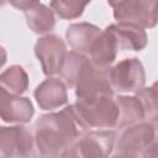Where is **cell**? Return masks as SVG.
<instances>
[{
    "label": "cell",
    "mask_w": 158,
    "mask_h": 158,
    "mask_svg": "<svg viewBox=\"0 0 158 158\" xmlns=\"http://www.w3.org/2000/svg\"><path fill=\"white\" fill-rule=\"evenodd\" d=\"M72 105L60 111L40 116L33 127V142L37 153L46 158L65 157L79 136Z\"/></svg>",
    "instance_id": "1"
},
{
    "label": "cell",
    "mask_w": 158,
    "mask_h": 158,
    "mask_svg": "<svg viewBox=\"0 0 158 158\" xmlns=\"http://www.w3.org/2000/svg\"><path fill=\"white\" fill-rule=\"evenodd\" d=\"M72 109L78 126L84 130H111L117 126L118 107L114 95L77 99Z\"/></svg>",
    "instance_id": "2"
},
{
    "label": "cell",
    "mask_w": 158,
    "mask_h": 158,
    "mask_svg": "<svg viewBox=\"0 0 158 158\" xmlns=\"http://www.w3.org/2000/svg\"><path fill=\"white\" fill-rule=\"evenodd\" d=\"M157 123L149 121L137 122L121 132L114 147L115 157L146 158L157 156Z\"/></svg>",
    "instance_id": "3"
},
{
    "label": "cell",
    "mask_w": 158,
    "mask_h": 158,
    "mask_svg": "<svg viewBox=\"0 0 158 158\" xmlns=\"http://www.w3.org/2000/svg\"><path fill=\"white\" fill-rule=\"evenodd\" d=\"M116 132L111 130H89L79 135L65 157L104 158L112 154Z\"/></svg>",
    "instance_id": "4"
},
{
    "label": "cell",
    "mask_w": 158,
    "mask_h": 158,
    "mask_svg": "<svg viewBox=\"0 0 158 158\" xmlns=\"http://www.w3.org/2000/svg\"><path fill=\"white\" fill-rule=\"evenodd\" d=\"M109 80L114 90L120 93H137L146 84V72L142 62L136 58H125L107 69Z\"/></svg>",
    "instance_id": "5"
},
{
    "label": "cell",
    "mask_w": 158,
    "mask_h": 158,
    "mask_svg": "<svg viewBox=\"0 0 158 158\" xmlns=\"http://www.w3.org/2000/svg\"><path fill=\"white\" fill-rule=\"evenodd\" d=\"M117 22H130L142 28L157 25V0H122L114 6Z\"/></svg>",
    "instance_id": "6"
},
{
    "label": "cell",
    "mask_w": 158,
    "mask_h": 158,
    "mask_svg": "<svg viewBox=\"0 0 158 158\" xmlns=\"http://www.w3.org/2000/svg\"><path fill=\"white\" fill-rule=\"evenodd\" d=\"M77 99H89L101 95H114V89L109 80L107 69L95 67L90 59L81 69L75 85Z\"/></svg>",
    "instance_id": "7"
},
{
    "label": "cell",
    "mask_w": 158,
    "mask_h": 158,
    "mask_svg": "<svg viewBox=\"0 0 158 158\" xmlns=\"http://www.w3.org/2000/svg\"><path fill=\"white\" fill-rule=\"evenodd\" d=\"M67 53L65 42L57 35H46L35 43V54L41 63L43 73L48 77L59 73Z\"/></svg>",
    "instance_id": "8"
},
{
    "label": "cell",
    "mask_w": 158,
    "mask_h": 158,
    "mask_svg": "<svg viewBox=\"0 0 158 158\" xmlns=\"http://www.w3.org/2000/svg\"><path fill=\"white\" fill-rule=\"evenodd\" d=\"M32 133L25 126H0V158L33 156Z\"/></svg>",
    "instance_id": "9"
},
{
    "label": "cell",
    "mask_w": 158,
    "mask_h": 158,
    "mask_svg": "<svg viewBox=\"0 0 158 158\" xmlns=\"http://www.w3.org/2000/svg\"><path fill=\"white\" fill-rule=\"evenodd\" d=\"M35 115L32 101L21 95H14L0 86V118L5 122L27 123Z\"/></svg>",
    "instance_id": "10"
},
{
    "label": "cell",
    "mask_w": 158,
    "mask_h": 158,
    "mask_svg": "<svg viewBox=\"0 0 158 158\" xmlns=\"http://www.w3.org/2000/svg\"><path fill=\"white\" fill-rule=\"evenodd\" d=\"M33 96L40 109L51 111L62 107L68 102L67 85L62 79L51 77L37 85Z\"/></svg>",
    "instance_id": "11"
},
{
    "label": "cell",
    "mask_w": 158,
    "mask_h": 158,
    "mask_svg": "<svg viewBox=\"0 0 158 158\" xmlns=\"http://www.w3.org/2000/svg\"><path fill=\"white\" fill-rule=\"evenodd\" d=\"M109 32L114 36L117 49L122 51H142L148 42V36L141 26L130 22H117L111 23L106 27Z\"/></svg>",
    "instance_id": "12"
},
{
    "label": "cell",
    "mask_w": 158,
    "mask_h": 158,
    "mask_svg": "<svg viewBox=\"0 0 158 158\" xmlns=\"http://www.w3.org/2000/svg\"><path fill=\"white\" fill-rule=\"evenodd\" d=\"M88 54L90 62L95 67L100 69H109L117 56V44L111 32L106 28L101 30L94 40Z\"/></svg>",
    "instance_id": "13"
},
{
    "label": "cell",
    "mask_w": 158,
    "mask_h": 158,
    "mask_svg": "<svg viewBox=\"0 0 158 158\" xmlns=\"http://www.w3.org/2000/svg\"><path fill=\"white\" fill-rule=\"evenodd\" d=\"M100 31L101 30L94 23H72L65 31V40L73 51L88 54L94 40L100 33Z\"/></svg>",
    "instance_id": "14"
},
{
    "label": "cell",
    "mask_w": 158,
    "mask_h": 158,
    "mask_svg": "<svg viewBox=\"0 0 158 158\" xmlns=\"http://www.w3.org/2000/svg\"><path fill=\"white\" fill-rule=\"evenodd\" d=\"M117 107H118V118H117V126L118 128L147 121L144 107L138 99V96L135 95H118L115 98Z\"/></svg>",
    "instance_id": "15"
},
{
    "label": "cell",
    "mask_w": 158,
    "mask_h": 158,
    "mask_svg": "<svg viewBox=\"0 0 158 158\" xmlns=\"http://www.w3.org/2000/svg\"><path fill=\"white\" fill-rule=\"evenodd\" d=\"M25 17L30 30L37 35L48 33L56 26L54 11L43 4H37L36 6L25 11Z\"/></svg>",
    "instance_id": "16"
},
{
    "label": "cell",
    "mask_w": 158,
    "mask_h": 158,
    "mask_svg": "<svg viewBox=\"0 0 158 158\" xmlns=\"http://www.w3.org/2000/svg\"><path fill=\"white\" fill-rule=\"evenodd\" d=\"M0 86L14 95H22L28 89V74L19 64L10 65L0 74Z\"/></svg>",
    "instance_id": "17"
},
{
    "label": "cell",
    "mask_w": 158,
    "mask_h": 158,
    "mask_svg": "<svg viewBox=\"0 0 158 158\" xmlns=\"http://www.w3.org/2000/svg\"><path fill=\"white\" fill-rule=\"evenodd\" d=\"M88 60H89V57H86V54H83L75 51H70L67 53L64 62L60 67V70L58 73L60 75V79L65 83L67 86L74 88L78 77Z\"/></svg>",
    "instance_id": "18"
},
{
    "label": "cell",
    "mask_w": 158,
    "mask_h": 158,
    "mask_svg": "<svg viewBox=\"0 0 158 158\" xmlns=\"http://www.w3.org/2000/svg\"><path fill=\"white\" fill-rule=\"evenodd\" d=\"M91 0H51V9L63 20H74L83 15Z\"/></svg>",
    "instance_id": "19"
},
{
    "label": "cell",
    "mask_w": 158,
    "mask_h": 158,
    "mask_svg": "<svg viewBox=\"0 0 158 158\" xmlns=\"http://www.w3.org/2000/svg\"><path fill=\"white\" fill-rule=\"evenodd\" d=\"M138 99L141 100L144 111L147 121L157 123L158 120V106H157V84H152L148 88H142L137 93H135Z\"/></svg>",
    "instance_id": "20"
},
{
    "label": "cell",
    "mask_w": 158,
    "mask_h": 158,
    "mask_svg": "<svg viewBox=\"0 0 158 158\" xmlns=\"http://www.w3.org/2000/svg\"><path fill=\"white\" fill-rule=\"evenodd\" d=\"M15 9L17 10H22V11H27L28 9L36 6L37 4H40V0H7Z\"/></svg>",
    "instance_id": "21"
},
{
    "label": "cell",
    "mask_w": 158,
    "mask_h": 158,
    "mask_svg": "<svg viewBox=\"0 0 158 158\" xmlns=\"http://www.w3.org/2000/svg\"><path fill=\"white\" fill-rule=\"evenodd\" d=\"M6 59H7V53H6V49L0 46V69L4 67V64L6 63Z\"/></svg>",
    "instance_id": "22"
},
{
    "label": "cell",
    "mask_w": 158,
    "mask_h": 158,
    "mask_svg": "<svg viewBox=\"0 0 158 158\" xmlns=\"http://www.w3.org/2000/svg\"><path fill=\"white\" fill-rule=\"evenodd\" d=\"M120 1H122V0H107L109 5H110V6H112V7H114V6L116 5V4H118Z\"/></svg>",
    "instance_id": "23"
},
{
    "label": "cell",
    "mask_w": 158,
    "mask_h": 158,
    "mask_svg": "<svg viewBox=\"0 0 158 158\" xmlns=\"http://www.w3.org/2000/svg\"><path fill=\"white\" fill-rule=\"evenodd\" d=\"M5 1H6V0H0V7H2V6L5 5Z\"/></svg>",
    "instance_id": "24"
}]
</instances>
